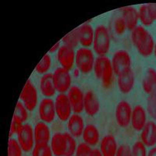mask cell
<instances>
[{"instance_id":"cell-34","label":"cell","mask_w":156,"mask_h":156,"mask_svg":"<svg viewBox=\"0 0 156 156\" xmlns=\"http://www.w3.org/2000/svg\"><path fill=\"white\" fill-rule=\"evenodd\" d=\"M23 149L20 145L17 140L9 138L8 142V155L9 156H22Z\"/></svg>"},{"instance_id":"cell-5","label":"cell","mask_w":156,"mask_h":156,"mask_svg":"<svg viewBox=\"0 0 156 156\" xmlns=\"http://www.w3.org/2000/svg\"><path fill=\"white\" fill-rule=\"evenodd\" d=\"M17 140L25 152L31 151L35 145L34 129L28 123H23L20 126L16 133Z\"/></svg>"},{"instance_id":"cell-38","label":"cell","mask_w":156,"mask_h":156,"mask_svg":"<svg viewBox=\"0 0 156 156\" xmlns=\"http://www.w3.org/2000/svg\"><path fill=\"white\" fill-rule=\"evenodd\" d=\"M115 156H132L131 147L128 144H121L118 147Z\"/></svg>"},{"instance_id":"cell-29","label":"cell","mask_w":156,"mask_h":156,"mask_svg":"<svg viewBox=\"0 0 156 156\" xmlns=\"http://www.w3.org/2000/svg\"><path fill=\"white\" fill-rule=\"evenodd\" d=\"M146 111L153 120H156V88L147 96Z\"/></svg>"},{"instance_id":"cell-35","label":"cell","mask_w":156,"mask_h":156,"mask_svg":"<svg viewBox=\"0 0 156 156\" xmlns=\"http://www.w3.org/2000/svg\"><path fill=\"white\" fill-rule=\"evenodd\" d=\"M132 156H147V147L140 140L136 141L131 147Z\"/></svg>"},{"instance_id":"cell-36","label":"cell","mask_w":156,"mask_h":156,"mask_svg":"<svg viewBox=\"0 0 156 156\" xmlns=\"http://www.w3.org/2000/svg\"><path fill=\"white\" fill-rule=\"evenodd\" d=\"M91 151H92V149L90 146L87 145L83 142L77 146L75 156H90Z\"/></svg>"},{"instance_id":"cell-8","label":"cell","mask_w":156,"mask_h":156,"mask_svg":"<svg viewBox=\"0 0 156 156\" xmlns=\"http://www.w3.org/2000/svg\"><path fill=\"white\" fill-rule=\"evenodd\" d=\"M111 62H112L114 73L117 76L126 71L131 69V57L125 50H119L115 51Z\"/></svg>"},{"instance_id":"cell-33","label":"cell","mask_w":156,"mask_h":156,"mask_svg":"<svg viewBox=\"0 0 156 156\" xmlns=\"http://www.w3.org/2000/svg\"><path fill=\"white\" fill-rule=\"evenodd\" d=\"M65 133L66 138V150L64 156H73L76 153L77 146L76 142L75 140V137H73L71 134H69L68 132Z\"/></svg>"},{"instance_id":"cell-12","label":"cell","mask_w":156,"mask_h":156,"mask_svg":"<svg viewBox=\"0 0 156 156\" xmlns=\"http://www.w3.org/2000/svg\"><path fill=\"white\" fill-rule=\"evenodd\" d=\"M69 98L73 112L74 113L80 114L83 111V101L84 93L77 86H72L66 93Z\"/></svg>"},{"instance_id":"cell-40","label":"cell","mask_w":156,"mask_h":156,"mask_svg":"<svg viewBox=\"0 0 156 156\" xmlns=\"http://www.w3.org/2000/svg\"><path fill=\"white\" fill-rule=\"evenodd\" d=\"M20 125H21L20 123H18V122H16V121L12 120V122H11V126H10V131H9V137H10V138L12 137V135H14L15 133L16 134L18 129H19Z\"/></svg>"},{"instance_id":"cell-20","label":"cell","mask_w":156,"mask_h":156,"mask_svg":"<svg viewBox=\"0 0 156 156\" xmlns=\"http://www.w3.org/2000/svg\"><path fill=\"white\" fill-rule=\"evenodd\" d=\"M122 16L127 27V30H130L138 26L139 15L138 10L133 6H125L122 9Z\"/></svg>"},{"instance_id":"cell-15","label":"cell","mask_w":156,"mask_h":156,"mask_svg":"<svg viewBox=\"0 0 156 156\" xmlns=\"http://www.w3.org/2000/svg\"><path fill=\"white\" fill-rule=\"evenodd\" d=\"M135 76L131 69L126 71L117 76V84L119 90L122 94H127L131 92L134 87Z\"/></svg>"},{"instance_id":"cell-18","label":"cell","mask_w":156,"mask_h":156,"mask_svg":"<svg viewBox=\"0 0 156 156\" xmlns=\"http://www.w3.org/2000/svg\"><path fill=\"white\" fill-rule=\"evenodd\" d=\"M100 110V102L93 91L89 90L84 94L83 111L90 116L97 115Z\"/></svg>"},{"instance_id":"cell-1","label":"cell","mask_w":156,"mask_h":156,"mask_svg":"<svg viewBox=\"0 0 156 156\" xmlns=\"http://www.w3.org/2000/svg\"><path fill=\"white\" fill-rule=\"evenodd\" d=\"M131 41L138 53L144 57L153 54L155 41L144 26H137L131 30Z\"/></svg>"},{"instance_id":"cell-26","label":"cell","mask_w":156,"mask_h":156,"mask_svg":"<svg viewBox=\"0 0 156 156\" xmlns=\"http://www.w3.org/2000/svg\"><path fill=\"white\" fill-rule=\"evenodd\" d=\"M142 88L147 94L156 88V70L154 68H148L146 70L145 75L142 80Z\"/></svg>"},{"instance_id":"cell-2","label":"cell","mask_w":156,"mask_h":156,"mask_svg":"<svg viewBox=\"0 0 156 156\" xmlns=\"http://www.w3.org/2000/svg\"><path fill=\"white\" fill-rule=\"evenodd\" d=\"M93 70L96 77L101 80L105 87H108L111 84L114 71L112 62L106 55L98 56L95 58Z\"/></svg>"},{"instance_id":"cell-10","label":"cell","mask_w":156,"mask_h":156,"mask_svg":"<svg viewBox=\"0 0 156 156\" xmlns=\"http://www.w3.org/2000/svg\"><path fill=\"white\" fill-rule=\"evenodd\" d=\"M54 102L57 117L62 122L68 121L69 117L72 115L73 109L69 103L67 94L64 93L58 94L55 98Z\"/></svg>"},{"instance_id":"cell-42","label":"cell","mask_w":156,"mask_h":156,"mask_svg":"<svg viewBox=\"0 0 156 156\" xmlns=\"http://www.w3.org/2000/svg\"><path fill=\"white\" fill-rule=\"evenodd\" d=\"M147 156H156V146L151 147L148 151H147Z\"/></svg>"},{"instance_id":"cell-41","label":"cell","mask_w":156,"mask_h":156,"mask_svg":"<svg viewBox=\"0 0 156 156\" xmlns=\"http://www.w3.org/2000/svg\"><path fill=\"white\" fill-rule=\"evenodd\" d=\"M60 41H58V42H57L56 44H55V45L49 50V53H54L55 51H58V49L60 48Z\"/></svg>"},{"instance_id":"cell-23","label":"cell","mask_w":156,"mask_h":156,"mask_svg":"<svg viewBox=\"0 0 156 156\" xmlns=\"http://www.w3.org/2000/svg\"><path fill=\"white\" fill-rule=\"evenodd\" d=\"M118 144L112 135H106L100 142V151L103 156H115Z\"/></svg>"},{"instance_id":"cell-19","label":"cell","mask_w":156,"mask_h":156,"mask_svg":"<svg viewBox=\"0 0 156 156\" xmlns=\"http://www.w3.org/2000/svg\"><path fill=\"white\" fill-rule=\"evenodd\" d=\"M79 42L83 48H88L93 44L94 30L88 23H83L77 27Z\"/></svg>"},{"instance_id":"cell-25","label":"cell","mask_w":156,"mask_h":156,"mask_svg":"<svg viewBox=\"0 0 156 156\" xmlns=\"http://www.w3.org/2000/svg\"><path fill=\"white\" fill-rule=\"evenodd\" d=\"M83 142L89 146H95L100 139V133L98 128L93 124H87L85 126L82 134Z\"/></svg>"},{"instance_id":"cell-17","label":"cell","mask_w":156,"mask_h":156,"mask_svg":"<svg viewBox=\"0 0 156 156\" xmlns=\"http://www.w3.org/2000/svg\"><path fill=\"white\" fill-rule=\"evenodd\" d=\"M85 124L81 115L76 113L72 114L67 121L68 133L75 138H77L82 136Z\"/></svg>"},{"instance_id":"cell-4","label":"cell","mask_w":156,"mask_h":156,"mask_svg":"<svg viewBox=\"0 0 156 156\" xmlns=\"http://www.w3.org/2000/svg\"><path fill=\"white\" fill-rule=\"evenodd\" d=\"M94 53L90 48L82 47L76 51L75 64L80 73H89L91 72L94 69Z\"/></svg>"},{"instance_id":"cell-37","label":"cell","mask_w":156,"mask_h":156,"mask_svg":"<svg viewBox=\"0 0 156 156\" xmlns=\"http://www.w3.org/2000/svg\"><path fill=\"white\" fill-rule=\"evenodd\" d=\"M114 28L117 34H122L125 30H127L125 21L122 17H118L114 22Z\"/></svg>"},{"instance_id":"cell-24","label":"cell","mask_w":156,"mask_h":156,"mask_svg":"<svg viewBox=\"0 0 156 156\" xmlns=\"http://www.w3.org/2000/svg\"><path fill=\"white\" fill-rule=\"evenodd\" d=\"M40 90L45 98H51V97L55 95L56 90L53 82L52 73H48L42 75L40 80Z\"/></svg>"},{"instance_id":"cell-45","label":"cell","mask_w":156,"mask_h":156,"mask_svg":"<svg viewBox=\"0 0 156 156\" xmlns=\"http://www.w3.org/2000/svg\"><path fill=\"white\" fill-rule=\"evenodd\" d=\"M8 156H9V155H8Z\"/></svg>"},{"instance_id":"cell-30","label":"cell","mask_w":156,"mask_h":156,"mask_svg":"<svg viewBox=\"0 0 156 156\" xmlns=\"http://www.w3.org/2000/svg\"><path fill=\"white\" fill-rule=\"evenodd\" d=\"M51 58L48 53H46L42 57L40 62L35 66V71L39 74H46L48 71L51 68Z\"/></svg>"},{"instance_id":"cell-6","label":"cell","mask_w":156,"mask_h":156,"mask_svg":"<svg viewBox=\"0 0 156 156\" xmlns=\"http://www.w3.org/2000/svg\"><path fill=\"white\" fill-rule=\"evenodd\" d=\"M37 92L33 82L27 80L20 95V100L29 112L34 111L37 105Z\"/></svg>"},{"instance_id":"cell-13","label":"cell","mask_w":156,"mask_h":156,"mask_svg":"<svg viewBox=\"0 0 156 156\" xmlns=\"http://www.w3.org/2000/svg\"><path fill=\"white\" fill-rule=\"evenodd\" d=\"M76 52L73 48H71L66 45H61L60 48L57 51V59L60 64L61 67L70 70L75 63Z\"/></svg>"},{"instance_id":"cell-3","label":"cell","mask_w":156,"mask_h":156,"mask_svg":"<svg viewBox=\"0 0 156 156\" xmlns=\"http://www.w3.org/2000/svg\"><path fill=\"white\" fill-rule=\"evenodd\" d=\"M111 38L109 31L104 25H99L94 29L93 48L98 56L106 55L109 51Z\"/></svg>"},{"instance_id":"cell-7","label":"cell","mask_w":156,"mask_h":156,"mask_svg":"<svg viewBox=\"0 0 156 156\" xmlns=\"http://www.w3.org/2000/svg\"><path fill=\"white\" fill-rule=\"evenodd\" d=\"M52 78L55 90L59 94H66L72 87V77L69 71L61 66L52 73Z\"/></svg>"},{"instance_id":"cell-22","label":"cell","mask_w":156,"mask_h":156,"mask_svg":"<svg viewBox=\"0 0 156 156\" xmlns=\"http://www.w3.org/2000/svg\"><path fill=\"white\" fill-rule=\"evenodd\" d=\"M50 147L55 156H64L66 150V138L65 133H55L50 140Z\"/></svg>"},{"instance_id":"cell-43","label":"cell","mask_w":156,"mask_h":156,"mask_svg":"<svg viewBox=\"0 0 156 156\" xmlns=\"http://www.w3.org/2000/svg\"><path fill=\"white\" fill-rule=\"evenodd\" d=\"M90 156H103L102 154L101 153L99 149H92V151H91V154Z\"/></svg>"},{"instance_id":"cell-21","label":"cell","mask_w":156,"mask_h":156,"mask_svg":"<svg viewBox=\"0 0 156 156\" xmlns=\"http://www.w3.org/2000/svg\"><path fill=\"white\" fill-rule=\"evenodd\" d=\"M35 144H48L51 140L50 129L46 122L42 121L37 122L34 127Z\"/></svg>"},{"instance_id":"cell-28","label":"cell","mask_w":156,"mask_h":156,"mask_svg":"<svg viewBox=\"0 0 156 156\" xmlns=\"http://www.w3.org/2000/svg\"><path fill=\"white\" fill-rule=\"evenodd\" d=\"M62 41L63 43V45H66V46L74 49L78 44H80L79 37H78L77 27L72 30L67 34L64 36L62 39Z\"/></svg>"},{"instance_id":"cell-31","label":"cell","mask_w":156,"mask_h":156,"mask_svg":"<svg viewBox=\"0 0 156 156\" xmlns=\"http://www.w3.org/2000/svg\"><path fill=\"white\" fill-rule=\"evenodd\" d=\"M48 144H35L32 150V156H53Z\"/></svg>"},{"instance_id":"cell-14","label":"cell","mask_w":156,"mask_h":156,"mask_svg":"<svg viewBox=\"0 0 156 156\" xmlns=\"http://www.w3.org/2000/svg\"><path fill=\"white\" fill-rule=\"evenodd\" d=\"M147 111L140 105H137L133 108L130 124L136 131L140 132L147 123Z\"/></svg>"},{"instance_id":"cell-44","label":"cell","mask_w":156,"mask_h":156,"mask_svg":"<svg viewBox=\"0 0 156 156\" xmlns=\"http://www.w3.org/2000/svg\"><path fill=\"white\" fill-rule=\"evenodd\" d=\"M153 54H154V58H155V59H156V41H155V43H154V51H153Z\"/></svg>"},{"instance_id":"cell-16","label":"cell","mask_w":156,"mask_h":156,"mask_svg":"<svg viewBox=\"0 0 156 156\" xmlns=\"http://www.w3.org/2000/svg\"><path fill=\"white\" fill-rule=\"evenodd\" d=\"M140 141L146 147H154L156 144V123L154 121H147L140 131Z\"/></svg>"},{"instance_id":"cell-39","label":"cell","mask_w":156,"mask_h":156,"mask_svg":"<svg viewBox=\"0 0 156 156\" xmlns=\"http://www.w3.org/2000/svg\"><path fill=\"white\" fill-rule=\"evenodd\" d=\"M146 5L149 15L151 16V20L154 22L156 20V3H147Z\"/></svg>"},{"instance_id":"cell-32","label":"cell","mask_w":156,"mask_h":156,"mask_svg":"<svg viewBox=\"0 0 156 156\" xmlns=\"http://www.w3.org/2000/svg\"><path fill=\"white\" fill-rule=\"evenodd\" d=\"M138 15L139 21H140L142 25H144V27H149L154 23V21L151 20V16L149 15L146 4L140 5L138 9Z\"/></svg>"},{"instance_id":"cell-9","label":"cell","mask_w":156,"mask_h":156,"mask_svg":"<svg viewBox=\"0 0 156 156\" xmlns=\"http://www.w3.org/2000/svg\"><path fill=\"white\" fill-rule=\"evenodd\" d=\"M133 108L126 101H120L115 107V117L118 126L126 128L130 125Z\"/></svg>"},{"instance_id":"cell-11","label":"cell","mask_w":156,"mask_h":156,"mask_svg":"<svg viewBox=\"0 0 156 156\" xmlns=\"http://www.w3.org/2000/svg\"><path fill=\"white\" fill-rule=\"evenodd\" d=\"M38 115L42 122L51 123L56 115L55 102L50 98H44L38 105Z\"/></svg>"},{"instance_id":"cell-27","label":"cell","mask_w":156,"mask_h":156,"mask_svg":"<svg viewBox=\"0 0 156 156\" xmlns=\"http://www.w3.org/2000/svg\"><path fill=\"white\" fill-rule=\"evenodd\" d=\"M28 110L24 106L20 101H18L15 107L14 113L12 115V120L16 121L18 123L23 124L27 121L28 118Z\"/></svg>"}]
</instances>
